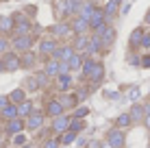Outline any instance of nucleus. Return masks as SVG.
<instances>
[{
  "instance_id": "4",
  "label": "nucleus",
  "mask_w": 150,
  "mask_h": 148,
  "mask_svg": "<svg viewBox=\"0 0 150 148\" xmlns=\"http://www.w3.org/2000/svg\"><path fill=\"white\" fill-rule=\"evenodd\" d=\"M70 115H59V118H54L52 120V124H50V129H52V133H57V135H63L65 131H70Z\"/></svg>"
},
{
  "instance_id": "31",
  "label": "nucleus",
  "mask_w": 150,
  "mask_h": 148,
  "mask_svg": "<svg viewBox=\"0 0 150 148\" xmlns=\"http://www.w3.org/2000/svg\"><path fill=\"white\" fill-rule=\"evenodd\" d=\"M94 65H96V61H91V59H83V65H81V76L83 79H87V76L91 74V70H94Z\"/></svg>"
},
{
  "instance_id": "30",
  "label": "nucleus",
  "mask_w": 150,
  "mask_h": 148,
  "mask_svg": "<svg viewBox=\"0 0 150 148\" xmlns=\"http://www.w3.org/2000/svg\"><path fill=\"white\" fill-rule=\"evenodd\" d=\"M15 26V22H13V18H9V15H4V18H0V30L2 33H11Z\"/></svg>"
},
{
  "instance_id": "25",
  "label": "nucleus",
  "mask_w": 150,
  "mask_h": 148,
  "mask_svg": "<svg viewBox=\"0 0 150 148\" xmlns=\"http://www.w3.org/2000/svg\"><path fill=\"white\" fill-rule=\"evenodd\" d=\"M24 100H26V94H24V89H13L11 94H9V103L15 105V107L22 105Z\"/></svg>"
},
{
  "instance_id": "40",
  "label": "nucleus",
  "mask_w": 150,
  "mask_h": 148,
  "mask_svg": "<svg viewBox=\"0 0 150 148\" xmlns=\"http://www.w3.org/2000/svg\"><path fill=\"white\" fill-rule=\"evenodd\" d=\"M13 144H15V146H24V144H26V137H24L22 133L15 135V137H13Z\"/></svg>"
},
{
  "instance_id": "42",
  "label": "nucleus",
  "mask_w": 150,
  "mask_h": 148,
  "mask_svg": "<svg viewBox=\"0 0 150 148\" xmlns=\"http://www.w3.org/2000/svg\"><path fill=\"white\" fill-rule=\"evenodd\" d=\"M7 50H9V42L4 37H0V55H4Z\"/></svg>"
},
{
  "instance_id": "49",
  "label": "nucleus",
  "mask_w": 150,
  "mask_h": 148,
  "mask_svg": "<svg viewBox=\"0 0 150 148\" xmlns=\"http://www.w3.org/2000/svg\"><path fill=\"white\" fill-rule=\"evenodd\" d=\"M107 98H120V94H115V91H107Z\"/></svg>"
},
{
  "instance_id": "48",
  "label": "nucleus",
  "mask_w": 150,
  "mask_h": 148,
  "mask_svg": "<svg viewBox=\"0 0 150 148\" xmlns=\"http://www.w3.org/2000/svg\"><path fill=\"white\" fill-rule=\"evenodd\" d=\"M4 144H7V137H4V133H0V148H4Z\"/></svg>"
},
{
  "instance_id": "19",
  "label": "nucleus",
  "mask_w": 150,
  "mask_h": 148,
  "mask_svg": "<svg viewBox=\"0 0 150 148\" xmlns=\"http://www.w3.org/2000/svg\"><path fill=\"white\" fill-rule=\"evenodd\" d=\"M87 46H89V37L87 35H76V39H74V52H83L85 55V50H87Z\"/></svg>"
},
{
  "instance_id": "13",
  "label": "nucleus",
  "mask_w": 150,
  "mask_h": 148,
  "mask_svg": "<svg viewBox=\"0 0 150 148\" xmlns=\"http://www.w3.org/2000/svg\"><path fill=\"white\" fill-rule=\"evenodd\" d=\"M87 28H89V22H87V20L76 18V20H72V22H70V30H72L74 35H85Z\"/></svg>"
},
{
  "instance_id": "39",
  "label": "nucleus",
  "mask_w": 150,
  "mask_h": 148,
  "mask_svg": "<svg viewBox=\"0 0 150 148\" xmlns=\"http://www.w3.org/2000/svg\"><path fill=\"white\" fill-rule=\"evenodd\" d=\"M139 48H146V50H150V33H144L142 44H139Z\"/></svg>"
},
{
  "instance_id": "6",
  "label": "nucleus",
  "mask_w": 150,
  "mask_h": 148,
  "mask_svg": "<svg viewBox=\"0 0 150 148\" xmlns=\"http://www.w3.org/2000/svg\"><path fill=\"white\" fill-rule=\"evenodd\" d=\"M72 55H74V48H72L70 44H65V46H59V48L52 52V59L59 61V63H68L72 59Z\"/></svg>"
},
{
  "instance_id": "3",
  "label": "nucleus",
  "mask_w": 150,
  "mask_h": 148,
  "mask_svg": "<svg viewBox=\"0 0 150 148\" xmlns=\"http://www.w3.org/2000/svg\"><path fill=\"white\" fill-rule=\"evenodd\" d=\"M0 63H2L4 72H15V70L22 68V65H20V55H13V52H4Z\"/></svg>"
},
{
  "instance_id": "22",
  "label": "nucleus",
  "mask_w": 150,
  "mask_h": 148,
  "mask_svg": "<svg viewBox=\"0 0 150 148\" xmlns=\"http://www.w3.org/2000/svg\"><path fill=\"white\" fill-rule=\"evenodd\" d=\"M44 74L46 76H59V61L54 59H48L44 65Z\"/></svg>"
},
{
  "instance_id": "54",
  "label": "nucleus",
  "mask_w": 150,
  "mask_h": 148,
  "mask_svg": "<svg viewBox=\"0 0 150 148\" xmlns=\"http://www.w3.org/2000/svg\"><path fill=\"white\" fill-rule=\"evenodd\" d=\"M111 2H117V4H120V0H111Z\"/></svg>"
},
{
  "instance_id": "45",
  "label": "nucleus",
  "mask_w": 150,
  "mask_h": 148,
  "mask_svg": "<svg viewBox=\"0 0 150 148\" xmlns=\"http://www.w3.org/2000/svg\"><path fill=\"white\" fill-rule=\"evenodd\" d=\"M7 105H9V96H0V111H2Z\"/></svg>"
},
{
  "instance_id": "17",
  "label": "nucleus",
  "mask_w": 150,
  "mask_h": 148,
  "mask_svg": "<svg viewBox=\"0 0 150 148\" xmlns=\"http://www.w3.org/2000/svg\"><path fill=\"white\" fill-rule=\"evenodd\" d=\"M30 113H35V107H33L30 100H24L22 105H18V118L20 120H26Z\"/></svg>"
},
{
  "instance_id": "5",
  "label": "nucleus",
  "mask_w": 150,
  "mask_h": 148,
  "mask_svg": "<svg viewBox=\"0 0 150 148\" xmlns=\"http://www.w3.org/2000/svg\"><path fill=\"white\" fill-rule=\"evenodd\" d=\"M33 44H35V37H33V35L15 37V39H13V50H18V52H28V50L33 48Z\"/></svg>"
},
{
  "instance_id": "52",
  "label": "nucleus",
  "mask_w": 150,
  "mask_h": 148,
  "mask_svg": "<svg viewBox=\"0 0 150 148\" xmlns=\"http://www.w3.org/2000/svg\"><path fill=\"white\" fill-rule=\"evenodd\" d=\"M144 22H146V24H150V9L146 11V15H144Z\"/></svg>"
},
{
  "instance_id": "57",
  "label": "nucleus",
  "mask_w": 150,
  "mask_h": 148,
  "mask_svg": "<svg viewBox=\"0 0 150 148\" xmlns=\"http://www.w3.org/2000/svg\"><path fill=\"white\" fill-rule=\"evenodd\" d=\"M148 148H150V146H148Z\"/></svg>"
},
{
  "instance_id": "32",
  "label": "nucleus",
  "mask_w": 150,
  "mask_h": 148,
  "mask_svg": "<svg viewBox=\"0 0 150 148\" xmlns=\"http://www.w3.org/2000/svg\"><path fill=\"white\" fill-rule=\"evenodd\" d=\"M83 129H85V120H79V118H72L70 120V131H72V133L79 135Z\"/></svg>"
},
{
  "instance_id": "38",
  "label": "nucleus",
  "mask_w": 150,
  "mask_h": 148,
  "mask_svg": "<svg viewBox=\"0 0 150 148\" xmlns=\"http://www.w3.org/2000/svg\"><path fill=\"white\" fill-rule=\"evenodd\" d=\"M61 146V142L57 140V137H50V140H46V144H44V148H59Z\"/></svg>"
},
{
  "instance_id": "41",
  "label": "nucleus",
  "mask_w": 150,
  "mask_h": 148,
  "mask_svg": "<svg viewBox=\"0 0 150 148\" xmlns=\"http://www.w3.org/2000/svg\"><path fill=\"white\" fill-rule=\"evenodd\" d=\"M126 61H128L131 65H142V59H139L137 55H135V57H133V55H128V57H126Z\"/></svg>"
},
{
  "instance_id": "29",
  "label": "nucleus",
  "mask_w": 150,
  "mask_h": 148,
  "mask_svg": "<svg viewBox=\"0 0 150 148\" xmlns=\"http://www.w3.org/2000/svg\"><path fill=\"white\" fill-rule=\"evenodd\" d=\"M83 57H85L83 52H74V55H72V59L68 61V68L70 70H79L81 65H83Z\"/></svg>"
},
{
  "instance_id": "37",
  "label": "nucleus",
  "mask_w": 150,
  "mask_h": 148,
  "mask_svg": "<svg viewBox=\"0 0 150 148\" xmlns=\"http://www.w3.org/2000/svg\"><path fill=\"white\" fill-rule=\"evenodd\" d=\"M59 103L63 105V109H65V105H68V107H74V105H76V96H65V98L59 100Z\"/></svg>"
},
{
  "instance_id": "46",
  "label": "nucleus",
  "mask_w": 150,
  "mask_h": 148,
  "mask_svg": "<svg viewBox=\"0 0 150 148\" xmlns=\"http://www.w3.org/2000/svg\"><path fill=\"white\" fill-rule=\"evenodd\" d=\"M142 65L144 68H150V55H144L142 57Z\"/></svg>"
},
{
  "instance_id": "23",
  "label": "nucleus",
  "mask_w": 150,
  "mask_h": 148,
  "mask_svg": "<svg viewBox=\"0 0 150 148\" xmlns=\"http://www.w3.org/2000/svg\"><path fill=\"white\" fill-rule=\"evenodd\" d=\"M142 37H144V28H135L131 33V37H128V46H131V48H139V44H142Z\"/></svg>"
},
{
  "instance_id": "55",
  "label": "nucleus",
  "mask_w": 150,
  "mask_h": 148,
  "mask_svg": "<svg viewBox=\"0 0 150 148\" xmlns=\"http://www.w3.org/2000/svg\"><path fill=\"white\" fill-rule=\"evenodd\" d=\"M0 120H2V118H0Z\"/></svg>"
},
{
  "instance_id": "53",
  "label": "nucleus",
  "mask_w": 150,
  "mask_h": 148,
  "mask_svg": "<svg viewBox=\"0 0 150 148\" xmlns=\"http://www.w3.org/2000/svg\"><path fill=\"white\" fill-rule=\"evenodd\" d=\"M102 148H113V146H109V144H107V142H102Z\"/></svg>"
},
{
  "instance_id": "50",
  "label": "nucleus",
  "mask_w": 150,
  "mask_h": 148,
  "mask_svg": "<svg viewBox=\"0 0 150 148\" xmlns=\"http://www.w3.org/2000/svg\"><path fill=\"white\" fill-rule=\"evenodd\" d=\"M144 113H146V115H150V100H148L146 105H144Z\"/></svg>"
},
{
  "instance_id": "11",
  "label": "nucleus",
  "mask_w": 150,
  "mask_h": 148,
  "mask_svg": "<svg viewBox=\"0 0 150 148\" xmlns=\"http://www.w3.org/2000/svg\"><path fill=\"white\" fill-rule=\"evenodd\" d=\"M94 11H96V2H94V0H83V4L79 9V18L89 22V18H91V13H94Z\"/></svg>"
},
{
  "instance_id": "15",
  "label": "nucleus",
  "mask_w": 150,
  "mask_h": 148,
  "mask_svg": "<svg viewBox=\"0 0 150 148\" xmlns=\"http://www.w3.org/2000/svg\"><path fill=\"white\" fill-rule=\"evenodd\" d=\"M102 76H105V65H102V63H96V65H94V70H91V74L87 76V79H89V83H91V85H100Z\"/></svg>"
},
{
  "instance_id": "33",
  "label": "nucleus",
  "mask_w": 150,
  "mask_h": 148,
  "mask_svg": "<svg viewBox=\"0 0 150 148\" xmlns=\"http://www.w3.org/2000/svg\"><path fill=\"white\" fill-rule=\"evenodd\" d=\"M59 142L68 146V144H72V142H76V133H72V131H65V133L59 137Z\"/></svg>"
},
{
  "instance_id": "9",
  "label": "nucleus",
  "mask_w": 150,
  "mask_h": 148,
  "mask_svg": "<svg viewBox=\"0 0 150 148\" xmlns=\"http://www.w3.org/2000/svg\"><path fill=\"white\" fill-rule=\"evenodd\" d=\"M44 118L46 115L44 113H39V111H35V113H30L26 120H24V126L26 129H30V131H37L41 124H44Z\"/></svg>"
},
{
  "instance_id": "20",
  "label": "nucleus",
  "mask_w": 150,
  "mask_h": 148,
  "mask_svg": "<svg viewBox=\"0 0 150 148\" xmlns=\"http://www.w3.org/2000/svg\"><path fill=\"white\" fill-rule=\"evenodd\" d=\"M81 4H83V0H65V4H63V13H65V15H74V13H79Z\"/></svg>"
},
{
  "instance_id": "18",
  "label": "nucleus",
  "mask_w": 150,
  "mask_h": 148,
  "mask_svg": "<svg viewBox=\"0 0 150 148\" xmlns=\"http://www.w3.org/2000/svg\"><path fill=\"white\" fill-rule=\"evenodd\" d=\"M35 63H37V57H35L33 52H22L20 55V65H22V68H26V70H30V68H35Z\"/></svg>"
},
{
  "instance_id": "2",
  "label": "nucleus",
  "mask_w": 150,
  "mask_h": 148,
  "mask_svg": "<svg viewBox=\"0 0 150 148\" xmlns=\"http://www.w3.org/2000/svg\"><path fill=\"white\" fill-rule=\"evenodd\" d=\"M124 142H126V135H124V131L120 129H109V133H107V144L113 146V148H124Z\"/></svg>"
},
{
  "instance_id": "27",
  "label": "nucleus",
  "mask_w": 150,
  "mask_h": 148,
  "mask_svg": "<svg viewBox=\"0 0 150 148\" xmlns=\"http://www.w3.org/2000/svg\"><path fill=\"white\" fill-rule=\"evenodd\" d=\"M102 13H105V20L109 22V20L113 18V15L117 13V2H111V0H109V2H107L105 7H102Z\"/></svg>"
},
{
  "instance_id": "43",
  "label": "nucleus",
  "mask_w": 150,
  "mask_h": 148,
  "mask_svg": "<svg viewBox=\"0 0 150 148\" xmlns=\"http://www.w3.org/2000/svg\"><path fill=\"white\" fill-rule=\"evenodd\" d=\"M128 98H131V100H133V103H135V100L139 98V87H133L131 91H128Z\"/></svg>"
},
{
  "instance_id": "21",
  "label": "nucleus",
  "mask_w": 150,
  "mask_h": 148,
  "mask_svg": "<svg viewBox=\"0 0 150 148\" xmlns=\"http://www.w3.org/2000/svg\"><path fill=\"white\" fill-rule=\"evenodd\" d=\"M0 118H2V120H7V122H9V120H15V118H18V107L9 103L2 111H0Z\"/></svg>"
},
{
  "instance_id": "24",
  "label": "nucleus",
  "mask_w": 150,
  "mask_h": 148,
  "mask_svg": "<svg viewBox=\"0 0 150 148\" xmlns=\"http://www.w3.org/2000/svg\"><path fill=\"white\" fill-rule=\"evenodd\" d=\"M100 48H102V42H100V37H98V35H91V37H89V46H87L85 55H96Z\"/></svg>"
},
{
  "instance_id": "10",
  "label": "nucleus",
  "mask_w": 150,
  "mask_h": 148,
  "mask_svg": "<svg viewBox=\"0 0 150 148\" xmlns=\"http://www.w3.org/2000/svg\"><path fill=\"white\" fill-rule=\"evenodd\" d=\"M70 24L68 22H57L54 26H50V35H52V39H61L65 37V35H70Z\"/></svg>"
},
{
  "instance_id": "14",
  "label": "nucleus",
  "mask_w": 150,
  "mask_h": 148,
  "mask_svg": "<svg viewBox=\"0 0 150 148\" xmlns=\"http://www.w3.org/2000/svg\"><path fill=\"white\" fill-rule=\"evenodd\" d=\"M128 115H131L133 124H137V122H144V118H146V113H144V105H139V103H133L131 111H128Z\"/></svg>"
},
{
  "instance_id": "36",
  "label": "nucleus",
  "mask_w": 150,
  "mask_h": 148,
  "mask_svg": "<svg viewBox=\"0 0 150 148\" xmlns=\"http://www.w3.org/2000/svg\"><path fill=\"white\" fill-rule=\"evenodd\" d=\"M26 89H30V91H37L39 89V85H37V81H35V76H30V79H26Z\"/></svg>"
},
{
  "instance_id": "34",
  "label": "nucleus",
  "mask_w": 150,
  "mask_h": 148,
  "mask_svg": "<svg viewBox=\"0 0 150 148\" xmlns=\"http://www.w3.org/2000/svg\"><path fill=\"white\" fill-rule=\"evenodd\" d=\"M35 81H37V85H39V89H44L46 85H48V76H46L44 72H39L37 76H35Z\"/></svg>"
},
{
  "instance_id": "7",
  "label": "nucleus",
  "mask_w": 150,
  "mask_h": 148,
  "mask_svg": "<svg viewBox=\"0 0 150 148\" xmlns=\"http://www.w3.org/2000/svg\"><path fill=\"white\" fill-rule=\"evenodd\" d=\"M65 113V109H63V105L59 103V100H48L46 103V111H44V115H48V118H59V115H63Z\"/></svg>"
},
{
  "instance_id": "51",
  "label": "nucleus",
  "mask_w": 150,
  "mask_h": 148,
  "mask_svg": "<svg viewBox=\"0 0 150 148\" xmlns=\"http://www.w3.org/2000/svg\"><path fill=\"white\" fill-rule=\"evenodd\" d=\"M144 126L150 131V115H146V118H144Z\"/></svg>"
},
{
  "instance_id": "12",
  "label": "nucleus",
  "mask_w": 150,
  "mask_h": 148,
  "mask_svg": "<svg viewBox=\"0 0 150 148\" xmlns=\"http://www.w3.org/2000/svg\"><path fill=\"white\" fill-rule=\"evenodd\" d=\"M115 35H117V33H115V28L107 24V28L102 30V33L98 35V37H100V42H102V46H105V48H109V46H111L113 42H115Z\"/></svg>"
},
{
  "instance_id": "1",
  "label": "nucleus",
  "mask_w": 150,
  "mask_h": 148,
  "mask_svg": "<svg viewBox=\"0 0 150 148\" xmlns=\"http://www.w3.org/2000/svg\"><path fill=\"white\" fill-rule=\"evenodd\" d=\"M13 22H15V35L18 37H24V35H30V30H33V24H30L28 18H24V15H13Z\"/></svg>"
},
{
  "instance_id": "28",
  "label": "nucleus",
  "mask_w": 150,
  "mask_h": 148,
  "mask_svg": "<svg viewBox=\"0 0 150 148\" xmlns=\"http://www.w3.org/2000/svg\"><path fill=\"white\" fill-rule=\"evenodd\" d=\"M57 85H59V89H61V91H68V89H70V85H72L70 74H59V76H57Z\"/></svg>"
},
{
  "instance_id": "16",
  "label": "nucleus",
  "mask_w": 150,
  "mask_h": 148,
  "mask_svg": "<svg viewBox=\"0 0 150 148\" xmlns=\"http://www.w3.org/2000/svg\"><path fill=\"white\" fill-rule=\"evenodd\" d=\"M22 129H24V120H20V118L7 122V135H13L15 137V135L22 133Z\"/></svg>"
},
{
  "instance_id": "47",
  "label": "nucleus",
  "mask_w": 150,
  "mask_h": 148,
  "mask_svg": "<svg viewBox=\"0 0 150 148\" xmlns=\"http://www.w3.org/2000/svg\"><path fill=\"white\" fill-rule=\"evenodd\" d=\"M89 148H102V142H98V140H91Z\"/></svg>"
},
{
  "instance_id": "8",
  "label": "nucleus",
  "mask_w": 150,
  "mask_h": 148,
  "mask_svg": "<svg viewBox=\"0 0 150 148\" xmlns=\"http://www.w3.org/2000/svg\"><path fill=\"white\" fill-rule=\"evenodd\" d=\"M59 48V44H57V39H52V37H44L39 42V55H44V57H52V52Z\"/></svg>"
},
{
  "instance_id": "56",
  "label": "nucleus",
  "mask_w": 150,
  "mask_h": 148,
  "mask_svg": "<svg viewBox=\"0 0 150 148\" xmlns=\"http://www.w3.org/2000/svg\"><path fill=\"white\" fill-rule=\"evenodd\" d=\"M26 148H28V146H26Z\"/></svg>"
},
{
  "instance_id": "35",
  "label": "nucleus",
  "mask_w": 150,
  "mask_h": 148,
  "mask_svg": "<svg viewBox=\"0 0 150 148\" xmlns=\"http://www.w3.org/2000/svg\"><path fill=\"white\" fill-rule=\"evenodd\" d=\"M89 113V109H87V107H79V109L74 111V115H72V118H79V120H85V115Z\"/></svg>"
},
{
  "instance_id": "44",
  "label": "nucleus",
  "mask_w": 150,
  "mask_h": 148,
  "mask_svg": "<svg viewBox=\"0 0 150 148\" xmlns=\"http://www.w3.org/2000/svg\"><path fill=\"white\" fill-rule=\"evenodd\" d=\"M59 74H70V68H68V63H59Z\"/></svg>"
},
{
  "instance_id": "26",
  "label": "nucleus",
  "mask_w": 150,
  "mask_h": 148,
  "mask_svg": "<svg viewBox=\"0 0 150 148\" xmlns=\"http://www.w3.org/2000/svg\"><path fill=\"white\" fill-rule=\"evenodd\" d=\"M131 124H133V120H131V115H128V113H120V115H117V120H115V129H120V131L128 129Z\"/></svg>"
}]
</instances>
